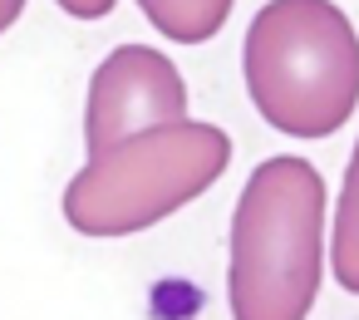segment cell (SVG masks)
Returning <instances> with one entry per match:
<instances>
[{"label": "cell", "mask_w": 359, "mask_h": 320, "mask_svg": "<svg viewBox=\"0 0 359 320\" xmlns=\"http://www.w3.org/2000/svg\"><path fill=\"white\" fill-rule=\"evenodd\" d=\"M325 281V178L276 153L251 168L226 236L231 320H310Z\"/></svg>", "instance_id": "obj_1"}, {"label": "cell", "mask_w": 359, "mask_h": 320, "mask_svg": "<svg viewBox=\"0 0 359 320\" xmlns=\"http://www.w3.org/2000/svg\"><path fill=\"white\" fill-rule=\"evenodd\" d=\"M241 79L276 133L330 138L359 109V30L334 0H266L241 40Z\"/></svg>", "instance_id": "obj_2"}, {"label": "cell", "mask_w": 359, "mask_h": 320, "mask_svg": "<svg viewBox=\"0 0 359 320\" xmlns=\"http://www.w3.org/2000/svg\"><path fill=\"white\" fill-rule=\"evenodd\" d=\"M226 168V128L202 119H172L89 153L84 168L65 182L60 212L79 236H138L217 187Z\"/></svg>", "instance_id": "obj_3"}, {"label": "cell", "mask_w": 359, "mask_h": 320, "mask_svg": "<svg viewBox=\"0 0 359 320\" xmlns=\"http://www.w3.org/2000/svg\"><path fill=\"white\" fill-rule=\"evenodd\" d=\"M187 119V79L153 45H118L99 60L84 94V148L99 153L128 133Z\"/></svg>", "instance_id": "obj_4"}, {"label": "cell", "mask_w": 359, "mask_h": 320, "mask_svg": "<svg viewBox=\"0 0 359 320\" xmlns=\"http://www.w3.org/2000/svg\"><path fill=\"white\" fill-rule=\"evenodd\" d=\"M330 276L339 291L359 295V138L344 163V182L334 197V222H330Z\"/></svg>", "instance_id": "obj_5"}, {"label": "cell", "mask_w": 359, "mask_h": 320, "mask_svg": "<svg viewBox=\"0 0 359 320\" xmlns=\"http://www.w3.org/2000/svg\"><path fill=\"white\" fill-rule=\"evenodd\" d=\"M143 11V20L168 35L172 45H207L226 20L236 0H133Z\"/></svg>", "instance_id": "obj_6"}, {"label": "cell", "mask_w": 359, "mask_h": 320, "mask_svg": "<svg viewBox=\"0 0 359 320\" xmlns=\"http://www.w3.org/2000/svg\"><path fill=\"white\" fill-rule=\"evenodd\" d=\"M55 6L69 15V20H104L118 11V0H55Z\"/></svg>", "instance_id": "obj_7"}, {"label": "cell", "mask_w": 359, "mask_h": 320, "mask_svg": "<svg viewBox=\"0 0 359 320\" xmlns=\"http://www.w3.org/2000/svg\"><path fill=\"white\" fill-rule=\"evenodd\" d=\"M20 15H25V0H0V35H6Z\"/></svg>", "instance_id": "obj_8"}]
</instances>
